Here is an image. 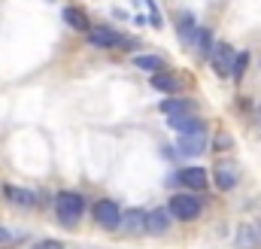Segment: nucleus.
<instances>
[{
    "label": "nucleus",
    "mask_w": 261,
    "mask_h": 249,
    "mask_svg": "<svg viewBox=\"0 0 261 249\" xmlns=\"http://www.w3.org/2000/svg\"><path fill=\"white\" fill-rule=\"evenodd\" d=\"M179 155H186V158H192V155H200V152H206V137L203 134H179Z\"/></svg>",
    "instance_id": "nucleus-15"
},
{
    "label": "nucleus",
    "mask_w": 261,
    "mask_h": 249,
    "mask_svg": "<svg viewBox=\"0 0 261 249\" xmlns=\"http://www.w3.org/2000/svg\"><path fill=\"white\" fill-rule=\"evenodd\" d=\"M213 46H216L213 31L200 24V28H197V34H195V40H192V52H197L200 58H210V55H213Z\"/></svg>",
    "instance_id": "nucleus-17"
},
{
    "label": "nucleus",
    "mask_w": 261,
    "mask_h": 249,
    "mask_svg": "<svg viewBox=\"0 0 261 249\" xmlns=\"http://www.w3.org/2000/svg\"><path fill=\"white\" fill-rule=\"evenodd\" d=\"M246 67H249V52H246V49H240V52H237V58H234V67H231V79H237V82H240V79L246 76Z\"/></svg>",
    "instance_id": "nucleus-20"
},
{
    "label": "nucleus",
    "mask_w": 261,
    "mask_h": 249,
    "mask_svg": "<svg viewBox=\"0 0 261 249\" xmlns=\"http://www.w3.org/2000/svg\"><path fill=\"white\" fill-rule=\"evenodd\" d=\"M261 246V228L252 222H240L234 234V249H258Z\"/></svg>",
    "instance_id": "nucleus-10"
},
{
    "label": "nucleus",
    "mask_w": 261,
    "mask_h": 249,
    "mask_svg": "<svg viewBox=\"0 0 261 249\" xmlns=\"http://www.w3.org/2000/svg\"><path fill=\"white\" fill-rule=\"evenodd\" d=\"M170 225H173V216H170L167 207L146 210V234H167Z\"/></svg>",
    "instance_id": "nucleus-8"
},
{
    "label": "nucleus",
    "mask_w": 261,
    "mask_h": 249,
    "mask_svg": "<svg viewBox=\"0 0 261 249\" xmlns=\"http://www.w3.org/2000/svg\"><path fill=\"white\" fill-rule=\"evenodd\" d=\"M173 28H176V37H179V43L186 46V49H192V40H195V34H197V18H195V12L192 9H179L176 12V18H173Z\"/></svg>",
    "instance_id": "nucleus-6"
},
{
    "label": "nucleus",
    "mask_w": 261,
    "mask_h": 249,
    "mask_svg": "<svg viewBox=\"0 0 261 249\" xmlns=\"http://www.w3.org/2000/svg\"><path fill=\"white\" fill-rule=\"evenodd\" d=\"M158 113H164L167 119L170 116H186V113H195V104L189 97H182V94H170V97H164L158 104Z\"/></svg>",
    "instance_id": "nucleus-12"
},
{
    "label": "nucleus",
    "mask_w": 261,
    "mask_h": 249,
    "mask_svg": "<svg viewBox=\"0 0 261 249\" xmlns=\"http://www.w3.org/2000/svg\"><path fill=\"white\" fill-rule=\"evenodd\" d=\"M234 58H237V49H234L231 43L219 40V43L213 46V55H210V64H213L216 76H222V79H231V67H234Z\"/></svg>",
    "instance_id": "nucleus-4"
},
{
    "label": "nucleus",
    "mask_w": 261,
    "mask_h": 249,
    "mask_svg": "<svg viewBox=\"0 0 261 249\" xmlns=\"http://www.w3.org/2000/svg\"><path fill=\"white\" fill-rule=\"evenodd\" d=\"M167 128L176 131V134H203L206 131V122L195 116V113H186V116H170L167 119Z\"/></svg>",
    "instance_id": "nucleus-9"
},
{
    "label": "nucleus",
    "mask_w": 261,
    "mask_h": 249,
    "mask_svg": "<svg viewBox=\"0 0 261 249\" xmlns=\"http://www.w3.org/2000/svg\"><path fill=\"white\" fill-rule=\"evenodd\" d=\"M119 231H125V234H143V231H146V210H143V207L122 210V225H119Z\"/></svg>",
    "instance_id": "nucleus-11"
},
{
    "label": "nucleus",
    "mask_w": 261,
    "mask_h": 249,
    "mask_svg": "<svg viewBox=\"0 0 261 249\" xmlns=\"http://www.w3.org/2000/svg\"><path fill=\"white\" fill-rule=\"evenodd\" d=\"M237 180H240V173H237V167H234L231 161L216 164V170H213V183H216L219 191H231V188L237 186Z\"/></svg>",
    "instance_id": "nucleus-13"
},
{
    "label": "nucleus",
    "mask_w": 261,
    "mask_h": 249,
    "mask_svg": "<svg viewBox=\"0 0 261 249\" xmlns=\"http://www.w3.org/2000/svg\"><path fill=\"white\" fill-rule=\"evenodd\" d=\"M258 122H261V110H258Z\"/></svg>",
    "instance_id": "nucleus-23"
},
{
    "label": "nucleus",
    "mask_w": 261,
    "mask_h": 249,
    "mask_svg": "<svg viewBox=\"0 0 261 249\" xmlns=\"http://www.w3.org/2000/svg\"><path fill=\"white\" fill-rule=\"evenodd\" d=\"M167 210H170V216L179 219V222H195L197 216L203 213V201L197 197V191H179V194L170 197Z\"/></svg>",
    "instance_id": "nucleus-2"
},
{
    "label": "nucleus",
    "mask_w": 261,
    "mask_h": 249,
    "mask_svg": "<svg viewBox=\"0 0 261 249\" xmlns=\"http://www.w3.org/2000/svg\"><path fill=\"white\" fill-rule=\"evenodd\" d=\"M173 180H176L179 186H186V191H203V188L210 186V173H206L203 167H197V164H192V167H179Z\"/></svg>",
    "instance_id": "nucleus-5"
},
{
    "label": "nucleus",
    "mask_w": 261,
    "mask_h": 249,
    "mask_svg": "<svg viewBox=\"0 0 261 249\" xmlns=\"http://www.w3.org/2000/svg\"><path fill=\"white\" fill-rule=\"evenodd\" d=\"M130 64H134L137 70H143V73H161V70H164V58H161V55H149V52L134 55Z\"/></svg>",
    "instance_id": "nucleus-18"
},
{
    "label": "nucleus",
    "mask_w": 261,
    "mask_h": 249,
    "mask_svg": "<svg viewBox=\"0 0 261 249\" xmlns=\"http://www.w3.org/2000/svg\"><path fill=\"white\" fill-rule=\"evenodd\" d=\"M3 197L9 201V204H18V207H34L37 204V194L31 191V188H18V186H3Z\"/></svg>",
    "instance_id": "nucleus-16"
},
{
    "label": "nucleus",
    "mask_w": 261,
    "mask_h": 249,
    "mask_svg": "<svg viewBox=\"0 0 261 249\" xmlns=\"http://www.w3.org/2000/svg\"><path fill=\"white\" fill-rule=\"evenodd\" d=\"M152 88L170 97V94H179V91H182V79L173 76V73H164V70H161V73H152Z\"/></svg>",
    "instance_id": "nucleus-14"
},
{
    "label": "nucleus",
    "mask_w": 261,
    "mask_h": 249,
    "mask_svg": "<svg viewBox=\"0 0 261 249\" xmlns=\"http://www.w3.org/2000/svg\"><path fill=\"white\" fill-rule=\"evenodd\" d=\"M85 213V197L79 191H58L55 194V219L64 228H76Z\"/></svg>",
    "instance_id": "nucleus-1"
},
{
    "label": "nucleus",
    "mask_w": 261,
    "mask_h": 249,
    "mask_svg": "<svg viewBox=\"0 0 261 249\" xmlns=\"http://www.w3.org/2000/svg\"><path fill=\"white\" fill-rule=\"evenodd\" d=\"M91 219H94L103 231H119V225H122V207H119L113 197H100V201H94V207H91Z\"/></svg>",
    "instance_id": "nucleus-3"
},
{
    "label": "nucleus",
    "mask_w": 261,
    "mask_h": 249,
    "mask_svg": "<svg viewBox=\"0 0 261 249\" xmlns=\"http://www.w3.org/2000/svg\"><path fill=\"white\" fill-rule=\"evenodd\" d=\"M9 240H12V234H9V228H3V225H0V246H6Z\"/></svg>",
    "instance_id": "nucleus-22"
},
{
    "label": "nucleus",
    "mask_w": 261,
    "mask_h": 249,
    "mask_svg": "<svg viewBox=\"0 0 261 249\" xmlns=\"http://www.w3.org/2000/svg\"><path fill=\"white\" fill-rule=\"evenodd\" d=\"M61 246H64V243H58V240H40L34 249H61Z\"/></svg>",
    "instance_id": "nucleus-21"
},
{
    "label": "nucleus",
    "mask_w": 261,
    "mask_h": 249,
    "mask_svg": "<svg viewBox=\"0 0 261 249\" xmlns=\"http://www.w3.org/2000/svg\"><path fill=\"white\" fill-rule=\"evenodd\" d=\"M85 37H88V43L97 46V49H119V46L128 43V40H125L119 31H113V28H91Z\"/></svg>",
    "instance_id": "nucleus-7"
},
{
    "label": "nucleus",
    "mask_w": 261,
    "mask_h": 249,
    "mask_svg": "<svg viewBox=\"0 0 261 249\" xmlns=\"http://www.w3.org/2000/svg\"><path fill=\"white\" fill-rule=\"evenodd\" d=\"M64 21L73 28V31H82V34H88V31H91L88 15H85L82 9H76V6H67V9H64Z\"/></svg>",
    "instance_id": "nucleus-19"
}]
</instances>
